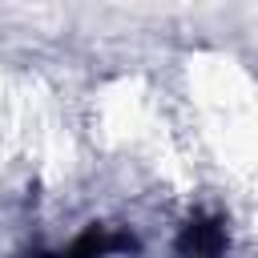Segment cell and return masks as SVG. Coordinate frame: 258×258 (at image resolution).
<instances>
[{
	"label": "cell",
	"mask_w": 258,
	"mask_h": 258,
	"mask_svg": "<svg viewBox=\"0 0 258 258\" xmlns=\"http://www.w3.org/2000/svg\"><path fill=\"white\" fill-rule=\"evenodd\" d=\"M226 254V230L218 218H198L177 238V258H222Z\"/></svg>",
	"instance_id": "cell-1"
}]
</instances>
